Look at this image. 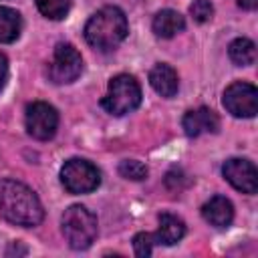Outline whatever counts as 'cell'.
Segmentation results:
<instances>
[{
	"label": "cell",
	"instance_id": "cell-17",
	"mask_svg": "<svg viewBox=\"0 0 258 258\" xmlns=\"http://www.w3.org/2000/svg\"><path fill=\"white\" fill-rule=\"evenodd\" d=\"M36 8L48 20H62L71 10V0H36Z\"/></svg>",
	"mask_w": 258,
	"mask_h": 258
},
{
	"label": "cell",
	"instance_id": "cell-1",
	"mask_svg": "<svg viewBox=\"0 0 258 258\" xmlns=\"http://www.w3.org/2000/svg\"><path fill=\"white\" fill-rule=\"evenodd\" d=\"M0 218L22 228H34L42 222L44 210L28 185L16 179H0Z\"/></svg>",
	"mask_w": 258,
	"mask_h": 258
},
{
	"label": "cell",
	"instance_id": "cell-21",
	"mask_svg": "<svg viewBox=\"0 0 258 258\" xmlns=\"http://www.w3.org/2000/svg\"><path fill=\"white\" fill-rule=\"evenodd\" d=\"M187 183H189V179H187V175L183 173V169H179V167L169 169L167 175H165V185H167L169 189H181V187L187 185Z\"/></svg>",
	"mask_w": 258,
	"mask_h": 258
},
{
	"label": "cell",
	"instance_id": "cell-10",
	"mask_svg": "<svg viewBox=\"0 0 258 258\" xmlns=\"http://www.w3.org/2000/svg\"><path fill=\"white\" fill-rule=\"evenodd\" d=\"M181 127L187 137H200L204 133H216L220 129V119L212 109L198 107V109L185 111L181 119Z\"/></svg>",
	"mask_w": 258,
	"mask_h": 258
},
{
	"label": "cell",
	"instance_id": "cell-19",
	"mask_svg": "<svg viewBox=\"0 0 258 258\" xmlns=\"http://www.w3.org/2000/svg\"><path fill=\"white\" fill-rule=\"evenodd\" d=\"M155 244H157L155 234L139 232V234L133 236V250H135V256H139V258H147V256H151Z\"/></svg>",
	"mask_w": 258,
	"mask_h": 258
},
{
	"label": "cell",
	"instance_id": "cell-22",
	"mask_svg": "<svg viewBox=\"0 0 258 258\" xmlns=\"http://www.w3.org/2000/svg\"><path fill=\"white\" fill-rule=\"evenodd\" d=\"M6 79H8V58L0 52V91L4 89Z\"/></svg>",
	"mask_w": 258,
	"mask_h": 258
},
{
	"label": "cell",
	"instance_id": "cell-4",
	"mask_svg": "<svg viewBox=\"0 0 258 258\" xmlns=\"http://www.w3.org/2000/svg\"><path fill=\"white\" fill-rule=\"evenodd\" d=\"M139 103H141V87H139L137 79L127 73L113 77L109 81L107 95L101 99V107L115 117L135 111L139 107Z\"/></svg>",
	"mask_w": 258,
	"mask_h": 258
},
{
	"label": "cell",
	"instance_id": "cell-6",
	"mask_svg": "<svg viewBox=\"0 0 258 258\" xmlns=\"http://www.w3.org/2000/svg\"><path fill=\"white\" fill-rule=\"evenodd\" d=\"M83 73V58L81 52L69 44V42H58L52 52V60L48 64V77L56 85H69L77 81Z\"/></svg>",
	"mask_w": 258,
	"mask_h": 258
},
{
	"label": "cell",
	"instance_id": "cell-5",
	"mask_svg": "<svg viewBox=\"0 0 258 258\" xmlns=\"http://www.w3.org/2000/svg\"><path fill=\"white\" fill-rule=\"evenodd\" d=\"M60 183L69 194H91L101 183V173L97 165L87 159L71 157L60 167Z\"/></svg>",
	"mask_w": 258,
	"mask_h": 258
},
{
	"label": "cell",
	"instance_id": "cell-18",
	"mask_svg": "<svg viewBox=\"0 0 258 258\" xmlns=\"http://www.w3.org/2000/svg\"><path fill=\"white\" fill-rule=\"evenodd\" d=\"M117 171H119L121 177L131 179V181H141V179H145L147 173H149L147 165L141 163L139 159H123V161L119 163Z\"/></svg>",
	"mask_w": 258,
	"mask_h": 258
},
{
	"label": "cell",
	"instance_id": "cell-8",
	"mask_svg": "<svg viewBox=\"0 0 258 258\" xmlns=\"http://www.w3.org/2000/svg\"><path fill=\"white\" fill-rule=\"evenodd\" d=\"M24 125L30 137L38 139V141H46L52 139L58 127V113L52 105L44 103V101H34L26 107V115H24Z\"/></svg>",
	"mask_w": 258,
	"mask_h": 258
},
{
	"label": "cell",
	"instance_id": "cell-9",
	"mask_svg": "<svg viewBox=\"0 0 258 258\" xmlns=\"http://www.w3.org/2000/svg\"><path fill=\"white\" fill-rule=\"evenodd\" d=\"M222 173L234 189L250 196L258 191V171L252 161L242 157H232L222 165Z\"/></svg>",
	"mask_w": 258,
	"mask_h": 258
},
{
	"label": "cell",
	"instance_id": "cell-11",
	"mask_svg": "<svg viewBox=\"0 0 258 258\" xmlns=\"http://www.w3.org/2000/svg\"><path fill=\"white\" fill-rule=\"evenodd\" d=\"M149 85L157 95H161L165 99H171L179 91V77H177L173 67L165 64V62H157L149 71Z\"/></svg>",
	"mask_w": 258,
	"mask_h": 258
},
{
	"label": "cell",
	"instance_id": "cell-23",
	"mask_svg": "<svg viewBox=\"0 0 258 258\" xmlns=\"http://www.w3.org/2000/svg\"><path fill=\"white\" fill-rule=\"evenodd\" d=\"M236 4L244 10H254L258 6V0H236Z\"/></svg>",
	"mask_w": 258,
	"mask_h": 258
},
{
	"label": "cell",
	"instance_id": "cell-12",
	"mask_svg": "<svg viewBox=\"0 0 258 258\" xmlns=\"http://www.w3.org/2000/svg\"><path fill=\"white\" fill-rule=\"evenodd\" d=\"M204 220L214 228H228L234 220V206L224 196H214L202 206Z\"/></svg>",
	"mask_w": 258,
	"mask_h": 258
},
{
	"label": "cell",
	"instance_id": "cell-14",
	"mask_svg": "<svg viewBox=\"0 0 258 258\" xmlns=\"http://www.w3.org/2000/svg\"><path fill=\"white\" fill-rule=\"evenodd\" d=\"M185 236V222L173 214H161L159 216V228L155 232L157 244L173 246Z\"/></svg>",
	"mask_w": 258,
	"mask_h": 258
},
{
	"label": "cell",
	"instance_id": "cell-16",
	"mask_svg": "<svg viewBox=\"0 0 258 258\" xmlns=\"http://www.w3.org/2000/svg\"><path fill=\"white\" fill-rule=\"evenodd\" d=\"M228 56L238 67H250L256 62V44L250 38H234L228 46Z\"/></svg>",
	"mask_w": 258,
	"mask_h": 258
},
{
	"label": "cell",
	"instance_id": "cell-3",
	"mask_svg": "<svg viewBox=\"0 0 258 258\" xmlns=\"http://www.w3.org/2000/svg\"><path fill=\"white\" fill-rule=\"evenodd\" d=\"M60 228L67 244L73 250H87L97 238V218L85 206H71L60 218Z\"/></svg>",
	"mask_w": 258,
	"mask_h": 258
},
{
	"label": "cell",
	"instance_id": "cell-15",
	"mask_svg": "<svg viewBox=\"0 0 258 258\" xmlns=\"http://www.w3.org/2000/svg\"><path fill=\"white\" fill-rule=\"evenodd\" d=\"M22 30V18L20 14L10 6H0V42L10 44L20 36Z\"/></svg>",
	"mask_w": 258,
	"mask_h": 258
},
{
	"label": "cell",
	"instance_id": "cell-20",
	"mask_svg": "<svg viewBox=\"0 0 258 258\" xmlns=\"http://www.w3.org/2000/svg\"><path fill=\"white\" fill-rule=\"evenodd\" d=\"M189 14L198 24H204L214 16V4L210 0H194L189 4Z\"/></svg>",
	"mask_w": 258,
	"mask_h": 258
},
{
	"label": "cell",
	"instance_id": "cell-2",
	"mask_svg": "<svg viewBox=\"0 0 258 258\" xmlns=\"http://www.w3.org/2000/svg\"><path fill=\"white\" fill-rule=\"evenodd\" d=\"M129 32L127 16L117 6H103L85 24V40L97 50L117 48Z\"/></svg>",
	"mask_w": 258,
	"mask_h": 258
},
{
	"label": "cell",
	"instance_id": "cell-7",
	"mask_svg": "<svg viewBox=\"0 0 258 258\" xmlns=\"http://www.w3.org/2000/svg\"><path fill=\"white\" fill-rule=\"evenodd\" d=\"M222 103L230 115L240 119H252L258 113V89L252 83L234 81L226 87Z\"/></svg>",
	"mask_w": 258,
	"mask_h": 258
},
{
	"label": "cell",
	"instance_id": "cell-13",
	"mask_svg": "<svg viewBox=\"0 0 258 258\" xmlns=\"http://www.w3.org/2000/svg\"><path fill=\"white\" fill-rule=\"evenodd\" d=\"M151 28H153L155 36H159V38H171V36H175L177 32H181L185 28V18L177 10L163 8V10H159L153 16Z\"/></svg>",
	"mask_w": 258,
	"mask_h": 258
}]
</instances>
